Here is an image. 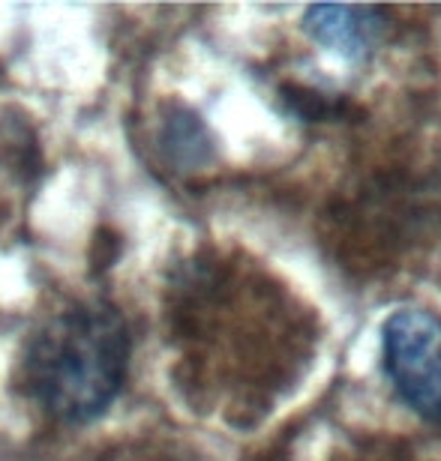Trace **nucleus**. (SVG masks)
<instances>
[{"label": "nucleus", "instance_id": "nucleus-2", "mask_svg": "<svg viewBox=\"0 0 441 461\" xmlns=\"http://www.w3.org/2000/svg\"><path fill=\"white\" fill-rule=\"evenodd\" d=\"M381 345L400 399L420 417L441 422V318L427 309L393 312Z\"/></svg>", "mask_w": 441, "mask_h": 461}, {"label": "nucleus", "instance_id": "nucleus-3", "mask_svg": "<svg viewBox=\"0 0 441 461\" xmlns=\"http://www.w3.org/2000/svg\"><path fill=\"white\" fill-rule=\"evenodd\" d=\"M303 27L316 42L325 49L343 54L348 60H361L372 54L375 45L381 42L384 18L381 9L372 6H345V4H321L307 9Z\"/></svg>", "mask_w": 441, "mask_h": 461}, {"label": "nucleus", "instance_id": "nucleus-1", "mask_svg": "<svg viewBox=\"0 0 441 461\" xmlns=\"http://www.w3.org/2000/svg\"><path fill=\"white\" fill-rule=\"evenodd\" d=\"M130 366V333L108 303L54 315L22 359L27 395L60 422H90L117 399Z\"/></svg>", "mask_w": 441, "mask_h": 461}]
</instances>
